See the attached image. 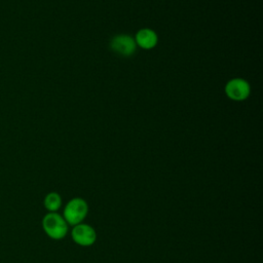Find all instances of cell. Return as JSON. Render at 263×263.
<instances>
[{
  "instance_id": "277c9868",
  "label": "cell",
  "mask_w": 263,
  "mask_h": 263,
  "mask_svg": "<svg viewBox=\"0 0 263 263\" xmlns=\"http://www.w3.org/2000/svg\"><path fill=\"white\" fill-rule=\"evenodd\" d=\"M111 49L121 57H130L136 51V41L133 37L126 34L114 36L110 41Z\"/></svg>"
},
{
  "instance_id": "8992f818",
  "label": "cell",
  "mask_w": 263,
  "mask_h": 263,
  "mask_svg": "<svg viewBox=\"0 0 263 263\" xmlns=\"http://www.w3.org/2000/svg\"><path fill=\"white\" fill-rule=\"evenodd\" d=\"M135 41H136V44L139 45L141 48L151 49L156 46L158 42V37H157V34L152 29L144 28L137 32Z\"/></svg>"
},
{
  "instance_id": "5b68a950",
  "label": "cell",
  "mask_w": 263,
  "mask_h": 263,
  "mask_svg": "<svg viewBox=\"0 0 263 263\" xmlns=\"http://www.w3.org/2000/svg\"><path fill=\"white\" fill-rule=\"evenodd\" d=\"M72 238L73 240L80 246L87 247L95 243L97 239V233L95 229L87 224H77L72 229Z\"/></svg>"
},
{
  "instance_id": "7a4b0ae2",
  "label": "cell",
  "mask_w": 263,
  "mask_h": 263,
  "mask_svg": "<svg viewBox=\"0 0 263 263\" xmlns=\"http://www.w3.org/2000/svg\"><path fill=\"white\" fill-rule=\"evenodd\" d=\"M88 212V205L86 201L82 198L76 197L71 199L65 210H64V217L66 222H68L70 225H77L81 223L84 218L86 217Z\"/></svg>"
},
{
  "instance_id": "52a82bcc",
  "label": "cell",
  "mask_w": 263,
  "mask_h": 263,
  "mask_svg": "<svg viewBox=\"0 0 263 263\" xmlns=\"http://www.w3.org/2000/svg\"><path fill=\"white\" fill-rule=\"evenodd\" d=\"M61 204H62L61 196L55 192L48 193L44 199V205L50 212H54L59 210Z\"/></svg>"
},
{
  "instance_id": "6da1fadb",
  "label": "cell",
  "mask_w": 263,
  "mask_h": 263,
  "mask_svg": "<svg viewBox=\"0 0 263 263\" xmlns=\"http://www.w3.org/2000/svg\"><path fill=\"white\" fill-rule=\"evenodd\" d=\"M42 226L46 234L53 239H62L68 230L66 220L57 213H49L44 216Z\"/></svg>"
},
{
  "instance_id": "3957f363",
  "label": "cell",
  "mask_w": 263,
  "mask_h": 263,
  "mask_svg": "<svg viewBox=\"0 0 263 263\" xmlns=\"http://www.w3.org/2000/svg\"><path fill=\"white\" fill-rule=\"evenodd\" d=\"M251 92L250 84L242 78H233L225 85L226 96L233 101H243Z\"/></svg>"
}]
</instances>
